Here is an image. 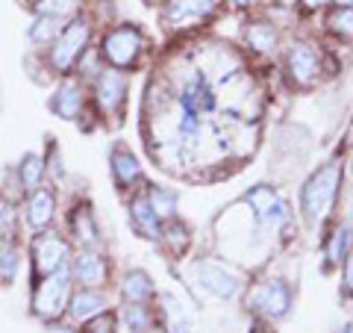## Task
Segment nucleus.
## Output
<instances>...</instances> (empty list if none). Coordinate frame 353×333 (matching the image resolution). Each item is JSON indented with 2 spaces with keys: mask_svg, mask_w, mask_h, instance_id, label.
Masks as SVG:
<instances>
[{
  "mask_svg": "<svg viewBox=\"0 0 353 333\" xmlns=\"http://www.w3.org/2000/svg\"><path fill=\"white\" fill-rule=\"evenodd\" d=\"M248 44L259 53H268V50H274V44H277V30H274L271 24H265V21L250 24L248 27Z\"/></svg>",
  "mask_w": 353,
  "mask_h": 333,
  "instance_id": "nucleus-25",
  "label": "nucleus"
},
{
  "mask_svg": "<svg viewBox=\"0 0 353 333\" xmlns=\"http://www.w3.org/2000/svg\"><path fill=\"white\" fill-rule=\"evenodd\" d=\"M130 218H132V227H136L145 239H162V221L157 213H153L148 192H141L130 201Z\"/></svg>",
  "mask_w": 353,
  "mask_h": 333,
  "instance_id": "nucleus-14",
  "label": "nucleus"
},
{
  "mask_svg": "<svg viewBox=\"0 0 353 333\" xmlns=\"http://www.w3.org/2000/svg\"><path fill=\"white\" fill-rule=\"evenodd\" d=\"M330 30L339 32V36H347L353 39V9H339V12L330 15Z\"/></svg>",
  "mask_w": 353,
  "mask_h": 333,
  "instance_id": "nucleus-30",
  "label": "nucleus"
},
{
  "mask_svg": "<svg viewBox=\"0 0 353 333\" xmlns=\"http://www.w3.org/2000/svg\"><path fill=\"white\" fill-rule=\"evenodd\" d=\"M218 9V0H168L165 24L171 30H189L209 21Z\"/></svg>",
  "mask_w": 353,
  "mask_h": 333,
  "instance_id": "nucleus-8",
  "label": "nucleus"
},
{
  "mask_svg": "<svg viewBox=\"0 0 353 333\" xmlns=\"http://www.w3.org/2000/svg\"><path fill=\"white\" fill-rule=\"evenodd\" d=\"M27 3H32V6H39V3H41V0H27Z\"/></svg>",
  "mask_w": 353,
  "mask_h": 333,
  "instance_id": "nucleus-38",
  "label": "nucleus"
},
{
  "mask_svg": "<svg viewBox=\"0 0 353 333\" xmlns=\"http://www.w3.org/2000/svg\"><path fill=\"white\" fill-rule=\"evenodd\" d=\"M88 39H92V24L85 18H71L50 44V65L59 74H68L77 65V59L85 53Z\"/></svg>",
  "mask_w": 353,
  "mask_h": 333,
  "instance_id": "nucleus-3",
  "label": "nucleus"
},
{
  "mask_svg": "<svg viewBox=\"0 0 353 333\" xmlns=\"http://www.w3.org/2000/svg\"><path fill=\"white\" fill-rule=\"evenodd\" d=\"M71 233L74 239L80 242L83 248H97L101 245V230H97V221L92 216L88 207H77L74 216H71Z\"/></svg>",
  "mask_w": 353,
  "mask_h": 333,
  "instance_id": "nucleus-18",
  "label": "nucleus"
},
{
  "mask_svg": "<svg viewBox=\"0 0 353 333\" xmlns=\"http://www.w3.org/2000/svg\"><path fill=\"white\" fill-rule=\"evenodd\" d=\"M71 260V245L65 242L59 233L41 230L32 239V286L44 277H50L53 272H59L62 265H68Z\"/></svg>",
  "mask_w": 353,
  "mask_h": 333,
  "instance_id": "nucleus-5",
  "label": "nucleus"
},
{
  "mask_svg": "<svg viewBox=\"0 0 353 333\" xmlns=\"http://www.w3.org/2000/svg\"><path fill=\"white\" fill-rule=\"evenodd\" d=\"M194 280L215 298H236L241 289V277L236 272L224 269L221 263H197L194 265Z\"/></svg>",
  "mask_w": 353,
  "mask_h": 333,
  "instance_id": "nucleus-9",
  "label": "nucleus"
},
{
  "mask_svg": "<svg viewBox=\"0 0 353 333\" xmlns=\"http://www.w3.org/2000/svg\"><path fill=\"white\" fill-rule=\"evenodd\" d=\"M345 333H353V325H347V327H345Z\"/></svg>",
  "mask_w": 353,
  "mask_h": 333,
  "instance_id": "nucleus-39",
  "label": "nucleus"
},
{
  "mask_svg": "<svg viewBox=\"0 0 353 333\" xmlns=\"http://www.w3.org/2000/svg\"><path fill=\"white\" fill-rule=\"evenodd\" d=\"M21 265V254L15 248V239H3L0 236V283H12Z\"/></svg>",
  "mask_w": 353,
  "mask_h": 333,
  "instance_id": "nucleus-22",
  "label": "nucleus"
},
{
  "mask_svg": "<svg viewBox=\"0 0 353 333\" xmlns=\"http://www.w3.org/2000/svg\"><path fill=\"white\" fill-rule=\"evenodd\" d=\"M77 3H80V0H41L36 9H39V12H44V15H57V18L65 21L77 9Z\"/></svg>",
  "mask_w": 353,
  "mask_h": 333,
  "instance_id": "nucleus-29",
  "label": "nucleus"
},
{
  "mask_svg": "<svg viewBox=\"0 0 353 333\" xmlns=\"http://www.w3.org/2000/svg\"><path fill=\"white\" fill-rule=\"evenodd\" d=\"M124 321L132 333H150L153 327V316L145 304H127L124 307Z\"/></svg>",
  "mask_w": 353,
  "mask_h": 333,
  "instance_id": "nucleus-26",
  "label": "nucleus"
},
{
  "mask_svg": "<svg viewBox=\"0 0 353 333\" xmlns=\"http://www.w3.org/2000/svg\"><path fill=\"white\" fill-rule=\"evenodd\" d=\"M71 269L62 265L59 272H53L50 277H44L32 286V313L44 321H53L62 316V310H68L71 298Z\"/></svg>",
  "mask_w": 353,
  "mask_h": 333,
  "instance_id": "nucleus-2",
  "label": "nucleus"
},
{
  "mask_svg": "<svg viewBox=\"0 0 353 333\" xmlns=\"http://www.w3.org/2000/svg\"><path fill=\"white\" fill-rule=\"evenodd\" d=\"M53 216H57V195L50 189H36V192L27 195V204H24V221L32 233H41L50 227Z\"/></svg>",
  "mask_w": 353,
  "mask_h": 333,
  "instance_id": "nucleus-13",
  "label": "nucleus"
},
{
  "mask_svg": "<svg viewBox=\"0 0 353 333\" xmlns=\"http://www.w3.org/2000/svg\"><path fill=\"white\" fill-rule=\"evenodd\" d=\"M94 101H97V106H101L103 115L121 113L124 104H127V80L115 68L112 71L103 68L101 74H97V80H94Z\"/></svg>",
  "mask_w": 353,
  "mask_h": 333,
  "instance_id": "nucleus-10",
  "label": "nucleus"
},
{
  "mask_svg": "<svg viewBox=\"0 0 353 333\" xmlns=\"http://www.w3.org/2000/svg\"><path fill=\"white\" fill-rule=\"evenodd\" d=\"M59 30H62V18L36 12V18H32V24L27 30V39L32 44H53V39L59 36Z\"/></svg>",
  "mask_w": 353,
  "mask_h": 333,
  "instance_id": "nucleus-21",
  "label": "nucleus"
},
{
  "mask_svg": "<svg viewBox=\"0 0 353 333\" xmlns=\"http://www.w3.org/2000/svg\"><path fill=\"white\" fill-rule=\"evenodd\" d=\"M350 242H353V227H350V225H341V227L333 233L330 245H327V263H330V265H339L341 260L347 257Z\"/></svg>",
  "mask_w": 353,
  "mask_h": 333,
  "instance_id": "nucleus-24",
  "label": "nucleus"
},
{
  "mask_svg": "<svg viewBox=\"0 0 353 333\" xmlns=\"http://www.w3.org/2000/svg\"><path fill=\"white\" fill-rule=\"evenodd\" d=\"M44 171H48V162H44L41 153H27V157L21 160V165H18L15 177H18L21 189H24V195L36 192V189L41 186V180H44Z\"/></svg>",
  "mask_w": 353,
  "mask_h": 333,
  "instance_id": "nucleus-19",
  "label": "nucleus"
},
{
  "mask_svg": "<svg viewBox=\"0 0 353 333\" xmlns=\"http://www.w3.org/2000/svg\"><path fill=\"white\" fill-rule=\"evenodd\" d=\"M103 310H106V298L97 289H88V286L68 298V313L74 321H88L92 316L103 313Z\"/></svg>",
  "mask_w": 353,
  "mask_h": 333,
  "instance_id": "nucleus-16",
  "label": "nucleus"
},
{
  "mask_svg": "<svg viewBox=\"0 0 353 333\" xmlns=\"http://www.w3.org/2000/svg\"><path fill=\"white\" fill-rule=\"evenodd\" d=\"M15 230H18V204L9 201L6 195H0V236L15 239Z\"/></svg>",
  "mask_w": 353,
  "mask_h": 333,
  "instance_id": "nucleus-27",
  "label": "nucleus"
},
{
  "mask_svg": "<svg viewBox=\"0 0 353 333\" xmlns=\"http://www.w3.org/2000/svg\"><path fill=\"white\" fill-rule=\"evenodd\" d=\"M345 289L353 295V251H347L345 257Z\"/></svg>",
  "mask_w": 353,
  "mask_h": 333,
  "instance_id": "nucleus-32",
  "label": "nucleus"
},
{
  "mask_svg": "<svg viewBox=\"0 0 353 333\" xmlns=\"http://www.w3.org/2000/svg\"><path fill=\"white\" fill-rule=\"evenodd\" d=\"M109 162H112V177H115V183H118L121 189H130V186L141 177L139 160L132 157V153H130L124 145L112 148V157H109Z\"/></svg>",
  "mask_w": 353,
  "mask_h": 333,
  "instance_id": "nucleus-17",
  "label": "nucleus"
},
{
  "mask_svg": "<svg viewBox=\"0 0 353 333\" xmlns=\"http://www.w3.org/2000/svg\"><path fill=\"white\" fill-rule=\"evenodd\" d=\"M339 183H341V169L333 162V165H327V169H321L303 186L301 209H303L309 225H318V221H324L330 216V209L336 204V195H339Z\"/></svg>",
  "mask_w": 353,
  "mask_h": 333,
  "instance_id": "nucleus-1",
  "label": "nucleus"
},
{
  "mask_svg": "<svg viewBox=\"0 0 353 333\" xmlns=\"http://www.w3.org/2000/svg\"><path fill=\"white\" fill-rule=\"evenodd\" d=\"M141 50H145V36H141L139 27H132V24L109 30L103 36V44H101V57L112 65L115 71L132 68L136 59L141 57Z\"/></svg>",
  "mask_w": 353,
  "mask_h": 333,
  "instance_id": "nucleus-4",
  "label": "nucleus"
},
{
  "mask_svg": "<svg viewBox=\"0 0 353 333\" xmlns=\"http://www.w3.org/2000/svg\"><path fill=\"white\" fill-rule=\"evenodd\" d=\"M339 9H353V0H333Z\"/></svg>",
  "mask_w": 353,
  "mask_h": 333,
  "instance_id": "nucleus-35",
  "label": "nucleus"
},
{
  "mask_svg": "<svg viewBox=\"0 0 353 333\" xmlns=\"http://www.w3.org/2000/svg\"><path fill=\"white\" fill-rule=\"evenodd\" d=\"M145 3H159V0H145Z\"/></svg>",
  "mask_w": 353,
  "mask_h": 333,
  "instance_id": "nucleus-40",
  "label": "nucleus"
},
{
  "mask_svg": "<svg viewBox=\"0 0 353 333\" xmlns=\"http://www.w3.org/2000/svg\"><path fill=\"white\" fill-rule=\"evenodd\" d=\"M301 3H303L306 9H321V6L330 3V0H301Z\"/></svg>",
  "mask_w": 353,
  "mask_h": 333,
  "instance_id": "nucleus-33",
  "label": "nucleus"
},
{
  "mask_svg": "<svg viewBox=\"0 0 353 333\" xmlns=\"http://www.w3.org/2000/svg\"><path fill=\"white\" fill-rule=\"evenodd\" d=\"M68 269H71V277L77 283H83L88 286V289H97V286H103L106 283V260L97 254L94 248H83L77 257L68 263Z\"/></svg>",
  "mask_w": 353,
  "mask_h": 333,
  "instance_id": "nucleus-12",
  "label": "nucleus"
},
{
  "mask_svg": "<svg viewBox=\"0 0 353 333\" xmlns=\"http://www.w3.org/2000/svg\"><path fill=\"white\" fill-rule=\"evenodd\" d=\"M50 109L59 118H68V121L80 118V113H83V88H80V83L65 80L57 92L50 95Z\"/></svg>",
  "mask_w": 353,
  "mask_h": 333,
  "instance_id": "nucleus-15",
  "label": "nucleus"
},
{
  "mask_svg": "<svg viewBox=\"0 0 353 333\" xmlns=\"http://www.w3.org/2000/svg\"><path fill=\"white\" fill-rule=\"evenodd\" d=\"M0 113H3V92H0Z\"/></svg>",
  "mask_w": 353,
  "mask_h": 333,
  "instance_id": "nucleus-37",
  "label": "nucleus"
},
{
  "mask_svg": "<svg viewBox=\"0 0 353 333\" xmlns=\"http://www.w3.org/2000/svg\"><path fill=\"white\" fill-rule=\"evenodd\" d=\"M165 316H168V333H192V321L174 298H165Z\"/></svg>",
  "mask_w": 353,
  "mask_h": 333,
  "instance_id": "nucleus-28",
  "label": "nucleus"
},
{
  "mask_svg": "<svg viewBox=\"0 0 353 333\" xmlns=\"http://www.w3.org/2000/svg\"><path fill=\"white\" fill-rule=\"evenodd\" d=\"M148 201L153 207V213L159 216V221H165L176 213V201H180V198H176V192H171V189L153 186V189H148Z\"/></svg>",
  "mask_w": 353,
  "mask_h": 333,
  "instance_id": "nucleus-23",
  "label": "nucleus"
},
{
  "mask_svg": "<svg viewBox=\"0 0 353 333\" xmlns=\"http://www.w3.org/2000/svg\"><path fill=\"white\" fill-rule=\"evenodd\" d=\"M285 65H289V77L297 86H312L318 80V74H321V53H318L312 44L301 41L289 50Z\"/></svg>",
  "mask_w": 353,
  "mask_h": 333,
  "instance_id": "nucleus-11",
  "label": "nucleus"
},
{
  "mask_svg": "<svg viewBox=\"0 0 353 333\" xmlns=\"http://www.w3.org/2000/svg\"><path fill=\"white\" fill-rule=\"evenodd\" d=\"M153 280H150V274L148 272H141V269H132L127 277H124V298L130 304H148L150 298H153Z\"/></svg>",
  "mask_w": 353,
  "mask_h": 333,
  "instance_id": "nucleus-20",
  "label": "nucleus"
},
{
  "mask_svg": "<svg viewBox=\"0 0 353 333\" xmlns=\"http://www.w3.org/2000/svg\"><path fill=\"white\" fill-rule=\"evenodd\" d=\"M245 207L253 213V221L265 230H277L289 225V204L274 192L271 186H256L245 195Z\"/></svg>",
  "mask_w": 353,
  "mask_h": 333,
  "instance_id": "nucleus-6",
  "label": "nucleus"
},
{
  "mask_svg": "<svg viewBox=\"0 0 353 333\" xmlns=\"http://www.w3.org/2000/svg\"><path fill=\"white\" fill-rule=\"evenodd\" d=\"M253 3H256V0H233V6H241V9H245V6H253Z\"/></svg>",
  "mask_w": 353,
  "mask_h": 333,
  "instance_id": "nucleus-36",
  "label": "nucleus"
},
{
  "mask_svg": "<svg viewBox=\"0 0 353 333\" xmlns=\"http://www.w3.org/2000/svg\"><path fill=\"white\" fill-rule=\"evenodd\" d=\"M248 307L253 310V313L265 316L268 321L271 318H283L285 313H289V307H292V292H289V286H285L283 280H265L250 292Z\"/></svg>",
  "mask_w": 353,
  "mask_h": 333,
  "instance_id": "nucleus-7",
  "label": "nucleus"
},
{
  "mask_svg": "<svg viewBox=\"0 0 353 333\" xmlns=\"http://www.w3.org/2000/svg\"><path fill=\"white\" fill-rule=\"evenodd\" d=\"M48 333H77V330H71V327H65V325H53Z\"/></svg>",
  "mask_w": 353,
  "mask_h": 333,
  "instance_id": "nucleus-34",
  "label": "nucleus"
},
{
  "mask_svg": "<svg viewBox=\"0 0 353 333\" xmlns=\"http://www.w3.org/2000/svg\"><path fill=\"white\" fill-rule=\"evenodd\" d=\"M115 327H118V318L112 313H106V310L85 321V333H115Z\"/></svg>",
  "mask_w": 353,
  "mask_h": 333,
  "instance_id": "nucleus-31",
  "label": "nucleus"
}]
</instances>
